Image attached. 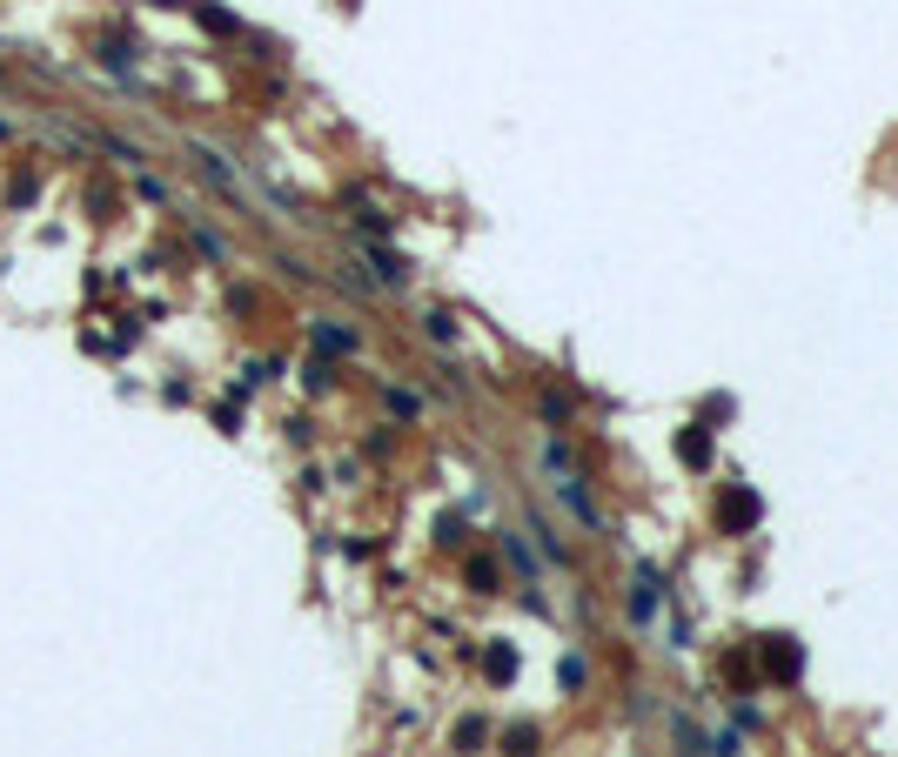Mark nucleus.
Listing matches in <instances>:
<instances>
[{
	"label": "nucleus",
	"instance_id": "nucleus-2",
	"mask_svg": "<svg viewBox=\"0 0 898 757\" xmlns=\"http://www.w3.org/2000/svg\"><path fill=\"white\" fill-rule=\"evenodd\" d=\"M758 664H764V677L771 684H798L805 677V650H798V637H758Z\"/></svg>",
	"mask_w": 898,
	"mask_h": 757
},
{
	"label": "nucleus",
	"instance_id": "nucleus-6",
	"mask_svg": "<svg viewBox=\"0 0 898 757\" xmlns=\"http://www.w3.org/2000/svg\"><path fill=\"white\" fill-rule=\"evenodd\" d=\"M490 677H496V684H510V677H517V650H510V644L490 650Z\"/></svg>",
	"mask_w": 898,
	"mask_h": 757
},
{
	"label": "nucleus",
	"instance_id": "nucleus-1",
	"mask_svg": "<svg viewBox=\"0 0 898 757\" xmlns=\"http://www.w3.org/2000/svg\"><path fill=\"white\" fill-rule=\"evenodd\" d=\"M758 516H764L758 490H744V483H724L718 490V530L724 536H751L758 530Z\"/></svg>",
	"mask_w": 898,
	"mask_h": 757
},
{
	"label": "nucleus",
	"instance_id": "nucleus-5",
	"mask_svg": "<svg viewBox=\"0 0 898 757\" xmlns=\"http://www.w3.org/2000/svg\"><path fill=\"white\" fill-rule=\"evenodd\" d=\"M557 496H563V503H570L577 516H584V523H604V516H597V503L584 496V483H557Z\"/></svg>",
	"mask_w": 898,
	"mask_h": 757
},
{
	"label": "nucleus",
	"instance_id": "nucleus-7",
	"mask_svg": "<svg viewBox=\"0 0 898 757\" xmlns=\"http://www.w3.org/2000/svg\"><path fill=\"white\" fill-rule=\"evenodd\" d=\"M483 737H490V724H483V717H463V724H456V744H463V751H476Z\"/></svg>",
	"mask_w": 898,
	"mask_h": 757
},
{
	"label": "nucleus",
	"instance_id": "nucleus-4",
	"mask_svg": "<svg viewBox=\"0 0 898 757\" xmlns=\"http://www.w3.org/2000/svg\"><path fill=\"white\" fill-rule=\"evenodd\" d=\"M503 751L510 757H537V724H510V731H503Z\"/></svg>",
	"mask_w": 898,
	"mask_h": 757
},
{
	"label": "nucleus",
	"instance_id": "nucleus-3",
	"mask_svg": "<svg viewBox=\"0 0 898 757\" xmlns=\"http://www.w3.org/2000/svg\"><path fill=\"white\" fill-rule=\"evenodd\" d=\"M677 456H684V469H711V436L691 423L684 436H677Z\"/></svg>",
	"mask_w": 898,
	"mask_h": 757
}]
</instances>
